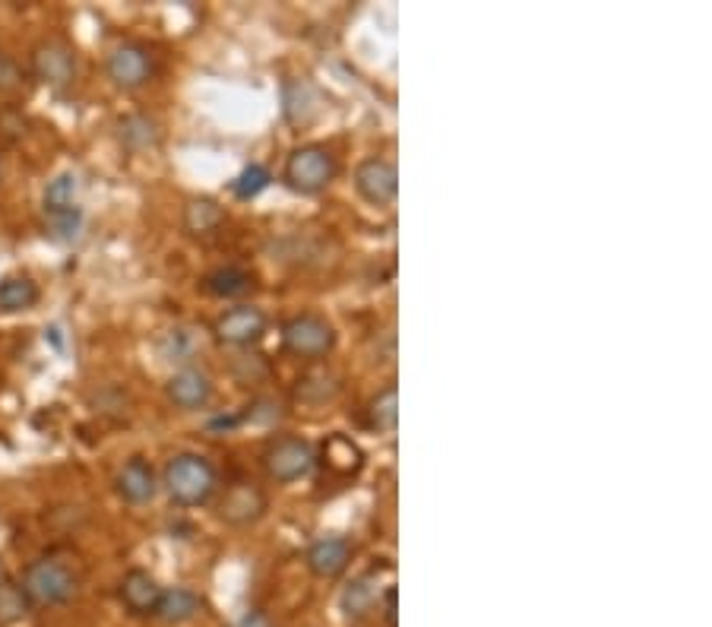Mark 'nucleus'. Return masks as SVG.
Wrapping results in <instances>:
<instances>
[{"instance_id": "nucleus-1", "label": "nucleus", "mask_w": 712, "mask_h": 627, "mask_svg": "<svg viewBox=\"0 0 712 627\" xmlns=\"http://www.w3.org/2000/svg\"><path fill=\"white\" fill-rule=\"evenodd\" d=\"M162 485L178 507H200L219 492V472L200 454H178L165 462Z\"/></svg>"}, {"instance_id": "nucleus-2", "label": "nucleus", "mask_w": 712, "mask_h": 627, "mask_svg": "<svg viewBox=\"0 0 712 627\" xmlns=\"http://www.w3.org/2000/svg\"><path fill=\"white\" fill-rule=\"evenodd\" d=\"M20 590L29 599V605H64L80 590V577L64 558L45 555L26 567Z\"/></svg>"}, {"instance_id": "nucleus-3", "label": "nucleus", "mask_w": 712, "mask_h": 627, "mask_svg": "<svg viewBox=\"0 0 712 627\" xmlns=\"http://www.w3.org/2000/svg\"><path fill=\"white\" fill-rule=\"evenodd\" d=\"M336 174H339V162L321 143L294 146L286 159V168H282V181L292 188L294 194H304V197H314V194L326 191L336 181Z\"/></svg>"}, {"instance_id": "nucleus-4", "label": "nucleus", "mask_w": 712, "mask_h": 627, "mask_svg": "<svg viewBox=\"0 0 712 627\" xmlns=\"http://www.w3.org/2000/svg\"><path fill=\"white\" fill-rule=\"evenodd\" d=\"M260 462H263V472H266L276 485H292V482L314 472L317 454H314L311 441H304V437H298V434H282V437H276V441L266 444Z\"/></svg>"}, {"instance_id": "nucleus-5", "label": "nucleus", "mask_w": 712, "mask_h": 627, "mask_svg": "<svg viewBox=\"0 0 712 627\" xmlns=\"http://www.w3.org/2000/svg\"><path fill=\"white\" fill-rule=\"evenodd\" d=\"M282 346L301 362H321L336 346V330L321 314H294L282 324Z\"/></svg>"}, {"instance_id": "nucleus-6", "label": "nucleus", "mask_w": 712, "mask_h": 627, "mask_svg": "<svg viewBox=\"0 0 712 627\" xmlns=\"http://www.w3.org/2000/svg\"><path fill=\"white\" fill-rule=\"evenodd\" d=\"M80 178L73 171H64L58 178L48 181L45 188V216H48V226L58 238H76V231L83 226V209H80Z\"/></svg>"}, {"instance_id": "nucleus-7", "label": "nucleus", "mask_w": 712, "mask_h": 627, "mask_svg": "<svg viewBox=\"0 0 712 627\" xmlns=\"http://www.w3.org/2000/svg\"><path fill=\"white\" fill-rule=\"evenodd\" d=\"M108 76L121 89H140L156 76V58L140 41H121L108 55Z\"/></svg>"}, {"instance_id": "nucleus-8", "label": "nucleus", "mask_w": 712, "mask_h": 627, "mask_svg": "<svg viewBox=\"0 0 712 627\" xmlns=\"http://www.w3.org/2000/svg\"><path fill=\"white\" fill-rule=\"evenodd\" d=\"M266 327H269V317L254 304H234L213 321L216 339L222 346H234V349L260 342L266 336Z\"/></svg>"}, {"instance_id": "nucleus-9", "label": "nucleus", "mask_w": 712, "mask_h": 627, "mask_svg": "<svg viewBox=\"0 0 712 627\" xmlns=\"http://www.w3.org/2000/svg\"><path fill=\"white\" fill-rule=\"evenodd\" d=\"M33 73L51 89H67L76 80V51L64 38H45L33 51Z\"/></svg>"}, {"instance_id": "nucleus-10", "label": "nucleus", "mask_w": 712, "mask_h": 627, "mask_svg": "<svg viewBox=\"0 0 712 627\" xmlns=\"http://www.w3.org/2000/svg\"><path fill=\"white\" fill-rule=\"evenodd\" d=\"M266 507H269V501H266V492L260 489L257 482L238 479V482L228 485L226 495L219 497V520L226 527H251L266 514Z\"/></svg>"}, {"instance_id": "nucleus-11", "label": "nucleus", "mask_w": 712, "mask_h": 627, "mask_svg": "<svg viewBox=\"0 0 712 627\" xmlns=\"http://www.w3.org/2000/svg\"><path fill=\"white\" fill-rule=\"evenodd\" d=\"M355 191L367 206H389L399 194V171L384 156H367L355 168Z\"/></svg>"}, {"instance_id": "nucleus-12", "label": "nucleus", "mask_w": 712, "mask_h": 627, "mask_svg": "<svg viewBox=\"0 0 712 627\" xmlns=\"http://www.w3.org/2000/svg\"><path fill=\"white\" fill-rule=\"evenodd\" d=\"M304 562H307L314 577H321V580H336V577H342V574L349 570V564H352V542L342 539V535H324V539L311 542Z\"/></svg>"}, {"instance_id": "nucleus-13", "label": "nucleus", "mask_w": 712, "mask_h": 627, "mask_svg": "<svg viewBox=\"0 0 712 627\" xmlns=\"http://www.w3.org/2000/svg\"><path fill=\"white\" fill-rule=\"evenodd\" d=\"M165 394H168V399H171L178 409L194 412V409L209 406V399H213V377H209L206 371H200V367H181V371L168 381Z\"/></svg>"}, {"instance_id": "nucleus-14", "label": "nucleus", "mask_w": 712, "mask_h": 627, "mask_svg": "<svg viewBox=\"0 0 712 627\" xmlns=\"http://www.w3.org/2000/svg\"><path fill=\"white\" fill-rule=\"evenodd\" d=\"M159 599H162V587L156 583L153 574H146V570H130V574H124V580H121V602L128 605L130 615H136V618L156 615Z\"/></svg>"}, {"instance_id": "nucleus-15", "label": "nucleus", "mask_w": 712, "mask_h": 627, "mask_svg": "<svg viewBox=\"0 0 712 627\" xmlns=\"http://www.w3.org/2000/svg\"><path fill=\"white\" fill-rule=\"evenodd\" d=\"M114 485H118V495L124 497L128 504H149L159 492L156 469H153V462L143 460V457H133V460L124 462Z\"/></svg>"}, {"instance_id": "nucleus-16", "label": "nucleus", "mask_w": 712, "mask_h": 627, "mask_svg": "<svg viewBox=\"0 0 712 627\" xmlns=\"http://www.w3.org/2000/svg\"><path fill=\"white\" fill-rule=\"evenodd\" d=\"M254 286H257V282H254V273L238 264L216 266V269L206 273V279H203V289L216 298H244L254 292Z\"/></svg>"}, {"instance_id": "nucleus-17", "label": "nucleus", "mask_w": 712, "mask_h": 627, "mask_svg": "<svg viewBox=\"0 0 712 627\" xmlns=\"http://www.w3.org/2000/svg\"><path fill=\"white\" fill-rule=\"evenodd\" d=\"M317 105H321L317 89H314L307 80H289V83H286V89H282V111H286V121H289V124L301 128V124L314 121Z\"/></svg>"}, {"instance_id": "nucleus-18", "label": "nucleus", "mask_w": 712, "mask_h": 627, "mask_svg": "<svg viewBox=\"0 0 712 627\" xmlns=\"http://www.w3.org/2000/svg\"><path fill=\"white\" fill-rule=\"evenodd\" d=\"M226 226V209L209 197H196L184 206V231L194 238H209Z\"/></svg>"}, {"instance_id": "nucleus-19", "label": "nucleus", "mask_w": 712, "mask_h": 627, "mask_svg": "<svg viewBox=\"0 0 712 627\" xmlns=\"http://www.w3.org/2000/svg\"><path fill=\"white\" fill-rule=\"evenodd\" d=\"M118 136H121V143L128 146L130 153H146V149H156L162 143L159 124L153 118H146V114H128L118 124Z\"/></svg>"}, {"instance_id": "nucleus-20", "label": "nucleus", "mask_w": 712, "mask_h": 627, "mask_svg": "<svg viewBox=\"0 0 712 627\" xmlns=\"http://www.w3.org/2000/svg\"><path fill=\"white\" fill-rule=\"evenodd\" d=\"M203 608L200 595L184 590V587H174V590H162L159 599V608H156V618H162L165 625H184L196 618V612Z\"/></svg>"}, {"instance_id": "nucleus-21", "label": "nucleus", "mask_w": 712, "mask_h": 627, "mask_svg": "<svg viewBox=\"0 0 712 627\" xmlns=\"http://www.w3.org/2000/svg\"><path fill=\"white\" fill-rule=\"evenodd\" d=\"M38 282H33L29 276H7L0 282V314H20L29 311L38 304Z\"/></svg>"}, {"instance_id": "nucleus-22", "label": "nucleus", "mask_w": 712, "mask_h": 627, "mask_svg": "<svg viewBox=\"0 0 712 627\" xmlns=\"http://www.w3.org/2000/svg\"><path fill=\"white\" fill-rule=\"evenodd\" d=\"M339 377L333 371H307L298 387H294V397L307 406H321V402H329V399L339 394Z\"/></svg>"}, {"instance_id": "nucleus-23", "label": "nucleus", "mask_w": 712, "mask_h": 627, "mask_svg": "<svg viewBox=\"0 0 712 627\" xmlns=\"http://www.w3.org/2000/svg\"><path fill=\"white\" fill-rule=\"evenodd\" d=\"M396 419H399V390H396V384H387L367 402V422H371V429L389 434V431H396Z\"/></svg>"}, {"instance_id": "nucleus-24", "label": "nucleus", "mask_w": 712, "mask_h": 627, "mask_svg": "<svg viewBox=\"0 0 712 627\" xmlns=\"http://www.w3.org/2000/svg\"><path fill=\"white\" fill-rule=\"evenodd\" d=\"M26 612H29V599L23 595L20 583L0 574V625H13L26 618Z\"/></svg>"}, {"instance_id": "nucleus-25", "label": "nucleus", "mask_w": 712, "mask_h": 627, "mask_svg": "<svg viewBox=\"0 0 712 627\" xmlns=\"http://www.w3.org/2000/svg\"><path fill=\"white\" fill-rule=\"evenodd\" d=\"M269 181H273L269 168L251 162V166L244 168V171L231 181V194H234L238 200H254L269 188Z\"/></svg>"}, {"instance_id": "nucleus-26", "label": "nucleus", "mask_w": 712, "mask_h": 627, "mask_svg": "<svg viewBox=\"0 0 712 627\" xmlns=\"http://www.w3.org/2000/svg\"><path fill=\"white\" fill-rule=\"evenodd\" d=\"M371 602H374V590H371L367 577L349 583V590L342 593V608H346L349 615H364V612L371 608Z\"/></svg>"}, {"instance_id": "nucleus-27", "label": "nucleus", "mask_w": 712, "mask_h": 627, "mask_svg": "<svg viewBox=\"0 0 712 627\" xmlns=\"http://www.w3.org/2000/svg\"><path fill=\"white\" fill-rule=\"evenodd\" d=\"M23 80H26L23 67L16 64L10 55H3V51H0V96H10V93H16V89L23 86Z\"/></svg>"}, {"instance_id": "nucleus-28", "label": "nucleus", "mask_w": 712, "mask_h": 627, "mask_svg": "<svg viewBox=\"0 0 712 627\" xmlns=\"http://www.w3.org/2000/svg\"><path fill=\"white\" fill-rule=\"evenodd\" d=\"M238 627H273V625H269V618H266L263 612H251V615L241 618V625Z\"/></svg>"}, {"instance_id": "nucleus-29", "label": "nucleus", "mask_w": 712, "mask_h": 627, "mask_svg": "<svg viewBox=\"0 0 712 627\" xmlns=\"http://www.w3.org/2000/svg\"><path fill=\"white\" fill-rule=\"evenodd\" d=\"M387 622L389 627H396V590L393 587L387 590Z\"/></svg>"}]
</instances>
